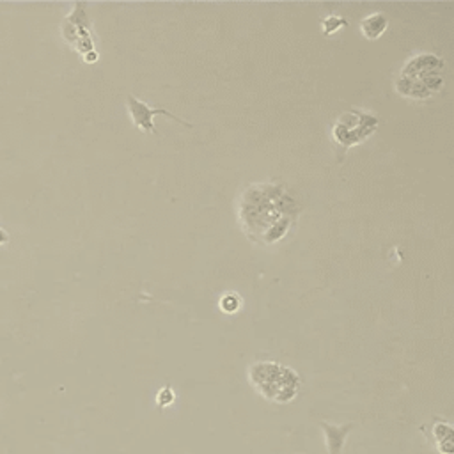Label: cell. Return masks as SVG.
<instances>
[{"label":"cell","mask_w":454,"mask_h":454,"mask_svg":"<svg viewBox=\"0 0 454 454\" xmlns=\"http://www.w3.org/2000/svg\"><path fill=\"white\" fill-rule=\"evenodd\" d=\"M248 378L257 393L275 403H289L300 388V378L291 368L277 362H257L248 369Z\"/></svg>","instance_id":"6da1fadb"},{"label":"cell","mask_w":454,"mask_h":454,"mask_svg":"<svg viewBox=\"0 0 454 454\" xmlns=\"http://www.w3.org/2000/svg\"><path fill=\"white\" fill-rule=\"evenodd\" d=\"M444 62L435 55H419L406 62L397 80L401 95L410 98H428L442 87Z\"/></svg>","instance_id":"7a4b0ae2"},{"label":"cell","mask_w":454,"mask_h":454,"mask_svg":"<svg viewBox=\"0 0 454 454\" xmlns=\"http://www.w3.org/2000/svg\"><path fill=\"white\" fill-rule=\"evenodd\" d=\"M128 108H130V114H132V119L133 123H135L137 128H141L142 132H155V124H153V119L155 116H166V117H170V119L178 121L179 124H185V126H192L190 123H186V121L179 119L178 116H174V114H170L169 110H166V108H151L148 103H144V101H141L139 98H135L133 95L128 96Z\"/></svg>","instance_id":"3957f363"},{"label":"cell","mask_w":454,"mask_h":454,"mask_svg":"<svg viewBox=\"0 0 454 454\" xmlns=\"http://www.w3.org/2000/svg\"><path fill=\"white\" fill-rule=\"evenodd\" d=\"M319 428H322L323 435H325V444L328 453L343 454L348 435H350V431L353 430V422H346V424L343 426H335L330 424V422L322 421L319 422Z\"/></svg>","instance_id":"277c9868"},{"label":"cell","mask_w":454,"mask_h":454,"mask_svg":"<svg viewBox=\"0 0 454 454\" xmlns=\"http://www.w3.org/2000/svg\"><path fill=\"white\" fill-rule=\"evenodd\" d=\"M430 437L435 444H437V449L440 451V454H453L454 453V431L453 426L446 421H435L431 424Z\"/></svg>","instance_id":"5b68a950"},{"label":"cell","mask_w":454,"mask_h":454,"mask_svg":"<svg viewBox=\"0 0 454 454\" xmlns=\"http://www.w3.org/2000/svg\"><path fill=\"white\" fill-rule=\"evenodd\" d=\"M360 27H362L364 36L369 37V39H376V37L382 36V34L385 32V29H387V18H385L384 14H380V12H375L371 17L364 18Z\"/></svg>","instance_id":"8992f818"},{"label":"cell","mask_w":454,"mask_h":454,"mask_svg":"<svg viewBox=\"0 0 454 454\" xmlns=\"http://www.w3.org/2000/svg\"><path fill=\"white\" fill-rule=\"evenodd\" d=\"M157 401H158V405H160L161 408H166V406L172 405V401H174V391H172V388H170V387L161 388L160 393H158Z\"/></svg>","instance_id":"52a82bcc"},{"label":"cell","mask_w":454,"mask_h":454,"mask_svg":"<svg viewBox=\"0 0 454 454\" xmlns=\"http://www.w3.org/2000/svg\"><path fill=\"white\" fill-rule=\"evenodd\" d=\"M239 306V300L236 295H226V297L222 298V302H220V307H222L226 313H235L236 309H238Z\"/></svg>","instance_id":"ba28073f"},{"label":"cell","mask_w":454,"mask_h":454,"mask_svg":"<svg viewBox=\"0 0 454 454\" xmlns=\"http://www.w3.org/2000/svg\"><path fill=\"white\" fill-rule=\"evenodd\" d=\"M341 25H344L343 20H339V18H328V20L325 21V32H334V30H337Z\"/></svg>","instance_id":"9c48e42d"}]
</instances>
